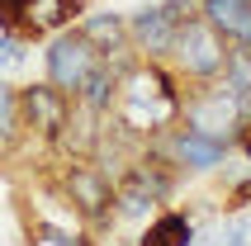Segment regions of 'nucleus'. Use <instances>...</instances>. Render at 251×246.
Returning a JSON list of instances; mask_svg holds the SVG:
<instances>
[{
  "label": "nucleus",
  "instance_id": "9b49d317",
  "mask_svg": "<svg viewBox=\"0 0 251 246\" xmlns=\"http://www.w3.org/2000/svg\"><path fill=\"white\" fill-rule=\"evenodd\" d=\"M138 246H195V222L185 213H176V208H166V213H156L142 227Z\"/></svg>",
  "mask_w": 251,
  "mask_h": 246
},
{
  "label": "nucleus",
  "instance_id": "39448f33",
  "mask_svg": "<svg viewBox=\"0 0 251 246\" xmlns=\"http://www.w3.org/2000/svg\"><path fill=\"white\" fill-rule=\"evenodd\" d=\"M251 104L242 95H232L227 85H218V90H204V95L185 109V123L190 128H199V133H213V137H227L237 123H247Z\"/></svg>",
  "mask_w": 251,
  "mask_h": 246
},
{
  "label": "nucleus",
  "instance_id": "9d476101",
  "mask_svg": "<svg viewBox=\"0 0 251 246\" xmlns=\"http://www.w3.org/2000/svg\"><path fill=\"white\" fill-rule=\"evenodd\" d=\"M67 190L71 199L81 204V213H104V208L114 204V190H109V180L100 175V171H90V166H76L67 175Z\"/></svg>",
  "mask_w": 251,
  "mask_h": 246
},
{
  "label": "nucleus",
  "instance_id": "ddd939ff",
  "mask_svg": "<svg viewBox=\"0 0 251 246\" xmlns=\"http://www.w3.org/2000/svg\"><path fill=\"white\" fill-rule=\"evenodd\" d=\"M223 76H227V90L232 95H242L251 104V48H242V52H227V62H223Z\"/></svg>",
  "mask_w": 251,
  "mask_h": 246
},
{
  "label": "nucleus",
  "instance_id": "dca6fc26",
  "mask_svg": "<svg viewBox=\"0 0 251 246\" xmlns=\"http://www.w3.org/2000/svg\"><path fill=\"white\" fill-rule=\"evenodd\" d=\"M242 151H247V161H251V128H247V137H242Z\"/></svg>",
  "mask_w": 251,
  "mask_h": 246
},
{
  "label": "nucleus",
  "instance_id": "20e7f679",
  "mask_svg": "<svg viewBox=\"0 0 251 246\" xmlns=\"http://www.w3.org/2000/svg\"><path fill=\"white\" fill-rule=\"evenodd\" d=\"M171 57H176V67H180V76H195V81H213V76H223V33L204 19V14H190L180 28V38H176V48H171Z\"/></svg>",
  "mask_w": 251,
  "mask_h": 246
},
{
  "label": "nucleus",
  "instance_id": "f8f14e48",
  "mask_svg": "<svg viewBox=\"0 0 251 246\" xmlns=\"http://www.w3.org/2000/svg\"><path fill=\"white\" fill-rule=\"evenodd\" d=\"M81 33L100 48V57H114V52H124V43H133L128 38V19H119V14H85Z\"/></svg>",
  "mask_w": 251,
  "mask_h": 246
},
{
  "label": "nucleus",
  "instance_id": "7ed1b4c3",
  "mask_svg": "<svg viewBox=\"0 0 251 246\" xmlns=\"http://www.w3.org/2000/svg\"><path fill=\"white\" fill-rule=\"evenodd\" d=\"M43 67H48V81H52L57 90L76 95V90L85 85V76L100 67V48L85 38L81 28H62V33H52V38H48Z\"/></svg>",
  "mask_w": 251,
  "mask_h": 246
},
{
  "label": "nucleus",
  "instance_id": "423d86ee",
  "mask_svg": "<svg viewBox=\"0 0 251 246\" xmlns=\"http://www.w3.org/2000/svg\"><path fill=\"white\" fill-rule=\"evenodd\" d=\"M166 194H171V175L161 166H152V161H138V166H128V175L119 180L114 204H119V218H138L152 204H161Z\"/></svg>",
  "mask_w": 251,
  "mask_h": 246
},
{
  "label": "nucleus",
  "instance_id": "4468645a",
  "mask_svg": "<svg viewBox=\"0 0 251 246\" xmlns=\"http://www.w3.org/2000/svg\"><path fill=\"white\" fill-rule=\"evenodd\" d=\"M19 123H24V109H19V90L0 81V142H14V137H19Z\"/></svg>",
  "mask_w": 251,
  "mask_h": 246
},
{
  "label": "nucleus",
  "instance_id": "1a4fd4ad",
  "mask_svg": "<svg viewBox=\"0 0 251 246\" xmlns=\"http://www.w3.org/2000/svg\"><path fill=\"white\" fill-rule=\"evenodd\" d=\"M199 14H204L227 43L251 48V0H199Z\"/></svg>",
  "mask_w": 251,
  "mask_h": 246
},
{
  "label": "nucleus",
  "instance_id": "f257e3e1",
  "mask_svg": "<svg viewBox=\"0 0 251 246\" xmlns=\"http://www.w3.org/2000/svg\"><path fill=\"white\" fill-rule=\"evenodd\" d=\"M119 99H124L128 119L138 123V128H161L171 114L180 109V90H176V81H171L156 62H147L138 76H124Z\"/></svg>",
  "mask_w": 251,
  "mask_h": 246
},
{
  "label": "nucleus",
  "instance_id": "6e6552de",
  "mask_svg": "<svg viewBox=\"0 0 251 246\" xmlns=\"http://www.w3.org/2000/svg\"><path fill=\"white\" fill-rule=\"evenodd\" d=\"M171 156H176V166H185V171H213V166L227 161V137L199 133V128L185 123L180 133L171 137Z\"/></svg>",
  "mask_w": 251,
  "mask_h": 246
},
{
  "label": "nucleus",
  "instance_id": "0eeeda50",
  "mask_svg": "<svg viewBox=\"0 0 251 246\" xmlns=\"http://www.w3.org/2000/svg\"><path fill=\"white\" fill-rule=\"evenodd\" d=\"M67 90H57L52 81L48 85H28L19 90V109H24V123H33L38 133H62L71 119V104H67Z\"/></svg>",
  "mask_w": 251,
  "mask_h": 246
},
{
  "label": "nucleus",
  "instance_id": "f03ea898",
  "mask_svg": "<svg viewBox=\"0 0 251 246\" xmlns=\"http://www.w3.org/2000/svg\"><path fill=\"white\" fill-rule=\"evenodd\" d=\"M190 14H195L190 0H156V5H142V10L128 14V38H133L138 52H147L152 62H161V57H171V48H176V38H180V28H185Z\"/></svg>",
  "mask_w": 251,
  "mask_h": 246
},
{
  "label": "nucleus",
  "instance_id": "2eb2a0df",
  "mask_svg": "<svg viewBox=\"0 0 251 246\" xmlns=\"http://www.w3.org/2000/svg\"><path fill=\"white\" fill-rule=\"evenodd\" d=\"M24 62V38L19 33H0V71H10Z\"/></svg>",
  "mask_w": 251,
  "mask_h": 246
}]
</instances>
